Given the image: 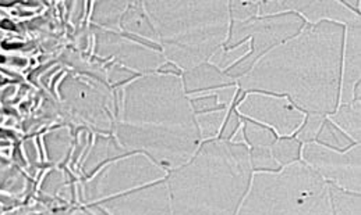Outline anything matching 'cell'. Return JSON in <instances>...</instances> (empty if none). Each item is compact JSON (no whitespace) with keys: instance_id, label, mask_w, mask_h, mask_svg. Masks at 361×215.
Masks as SVG:
<instances>
[{"instance_id":"8992f818","label":"cell","mask_w":361,"mask_h":215,"mask_svg":"<svg viewBox=\"0 0 361 215\" xmlns=\"http://www.w3.org/2000/svg\"><path fill=\"white\" fill-rule=\"evenodd\" d=\"M300 159L325 182L360 195V143L341 152L317 142H308L301 149Z\"/></svg>"},{"instance_id":"6da1fadb","label":"cell","mask_w":361,"mask_h":215,"mask_svg":"<svg viewBox=\"0 0 361 215\" xmlns=\"http://www.w3.org/2000/svg\"><path fill=\"white\" fill-rule=\"evenodd\" d=\"M343 45L345 25L305 24L262 54L238 85L245 92L285 96L305 115H331L339 106Z\"/></svg>"},{"instance_id":"5b68a950","label":"cell","mask_w":361,"mask_h":215,"mask_svg":"<svg viewBox=\"0 0 361 215\" xmlns=\"http://www.w3.org/2000/svg\"><path fill=\"white\" fill-rule=\"evenodd\" d=\"M305 27L304 18L296 13H283L267 17H254L244 22L232 21L231 32L224 49L232 51L238 46L250 44L248 54L231 67L229 77L239 79L252 64L276 45L293 38Z\"/></svg>"},{"instance_id":"30bf717a","label":"cell","mask_w":361,"mask_h":215,"mask_svg":"<svg viewBox=\"0 0 361 215\" xmlns=\"http://www.w3.org/2000/svg\"><path fill=\"white\" fill-rule=\"evenodd\" d=\"M360 84V24L345 27V45L342 60L341 105L355 102V89Z\"/></svg>"},{"instance_id":"3957f363","label":"cell","mask_w":361,"mask_h":215,"mask_svg":"<svg viewBox=\"0 0 361 215\" xmlns=\"http://www.w3.org/2000/svg\"><path fill=\"white\" fill-rule=\"evenodd\" d=\"M152 15L166 57L190 71L221 51L229 38V1H158Z\"/></svg>"},{"instance_id":"7c38bea8","label":"cell","mask_w":361,"mask_h":215,"mask_svg":"<svg viewBox=\"0 0 361 215\" xmlns=\"http://www.w3.org/2000/svg\"><path fill=\"white\" fill-rule=\"evenodd\" d=\"M229 107L218 108L214 111H205V112H195V121L201 133L202 141L209 139H218L221 135L224 125L226 122V118L229 115Z\"/></svg>"},{"instance_id":"7a4b0ae2","label":"cell","mask_w":361,"mask_h":215,"mask_svg":"<svg viewBox=\"0 0 361 215\" xmlns=\"http://www.w3.org/2000/svg\"><path fill=\"white\" fill-rule=\"evenodd\" d=\"M252 168L245 143L212 139L168 178L172 215H236Z\"/></svg>"},{"instance_id":"ba28073f","label":"cell","mask_w":361,"mask_h":215,"mask_svg":"<svg viewBox=\"0 0 361 215\" xmlns=\"http://www.w3.org/2000/svg\"><path fill=\"white\" fill-rule=\"evenodd\" d=\"M296 13L310 24L332 21L345 27L360 24V15L341 1H264L259 3L258 17Z\"/></svg>"},{"instance_id":"8fae6325","label":"cell","mask_w":361,"mask_h":215,"mask_svg":"<svg viewBox=\"0 0 361 215\" xmlns=\"http://www.w3.org/2000/svg\"><path fill=\"white\" fill-rule=\"evenodd\" d=\"M353 143H360V100L341 105L328 118Z\"/></svg>"},{"instance_id":"4fadbf2b","label":"cell","mask_w":361,"mask_h":215,"mask_svg":"<svg viewBox=\"0 0 361 215\" xmlns=\"http://www.w3.org/2000/svg\"><path fill=\"white\" fill-rule=\"evenodd\" d=\"M334 215H360V195L342 190L329 183Z\"/></svg>"},{"instance_id":"e0dca14e","label":"cell","mask_w":361,"mask_h":215,"mask_svg":"<svg viewBox=\"0 0 361 215\" xmlns=\"http://www.w3.org/2000/svg\"><path fill=\"white\" fill-rule=\"evenodd\" d=\"M250 164L254 172H269L282 168L275 162L269 148H250Z\"/></svg>"},{"instance_id":"ac0fdd59","label":"cell","mask_w":361,"mask_h":215,"mask_svg":"<svg viewBox=\"0 0 361 215\" xmlns=\"http://www.w3.org/2000/svg\"><path fill=\"white\" fill-rule=\"evenodd\" d=\"M258 1H231L229 13L235 22H244L258 15Z\"/></svg>"},{"instance_id":"2e32d148","label":"cell","mask_w":361,"mask_h":215,"mask_svg":"<svg viewBox=\"0 0 361 215\" xmlns=\"http://www.w3.org/2000/svg\"><path fill=\"white\" fill-rule=\"evenodd\" d=\"M271 153L281 167L300 162L301 143L292 138H278L269 148Z\"/></svg>"},{"instance_id":"d6986e66","label":"cell","mask_w":361,"mask_h":215,"mask_svg":"<svg viewBox=\"0 0 361 215\" xmlns=\"http://www.w3.org/2000/svg\"><path fill=\"white\" fill-rule=\"evenodd\" d=\"M326 117L322 115H308L304 119V124L301 125L300 129L298 131V141L300 143H308L314 142L317 139V135L324 124Z\"/></svg>"},{"instance_id":"5bb4252c","label":"cell","mask_w":361,"mask_h":215,"mask_svg":"<svg viewBox=\"0 0 361 215\" xmlns=\"http://www.w3.org/2000/svg\"><path fill=\"white\" fill-rule=\"evenodd\" d=\"M244 126V143L248 148H271L272 143L278 139L276 133L261 124H257L250 119L243 121Z\"/></svg>"},{"instance_id":"9a60e30c","label":"cell","mask_w":361,"mask_h":215,"mask_svg":"<svg viewBox=\"0 0 361 215\" xmlns=\"http://www.w3.org/2000/svg\"><path fill=\"white\" fill-rule=\"evenodd\" d=\"M319 145H324L326 148H331V149H335V150H348V148L353 146L355 143L338 128L335 126L328 118H325L318 135H317V139L314 141Z\"/></svg>"},{"instance_id":"277c9868","label":"cell","mask_w":361,"mask_h":215,"mask_svg":"<svg viewBox=\"0 0 361 215\" xmlns=\"http://www.w3.org/2000/svg\"><path fill=\"white\" fill-rule=\"evenodd\" d=\"M236 215H334L329 183L301 162L252 172Z\"/></svg>"},{"instance_id":"9c48e42d","label":"cell","mask_w":361,"mask_h":215,"mask_svg":"<svg viewBox=\"0 0 361 215\" xmlns=\"http://www.w3.org/2000/svg\"><path fill=\"white\" fill-rule=\"evenodd\" d=\"M185 95L191 99L215 95L221 105L231 107L238 98V79L229 77L211 63H204L181 77Z\"/></svg>"},{"instance_id":"52a82bcc","label":"cell","mask_w":361,"mask_h":215,"mask_svg":"<svg viewBox=\"0 0 361 215\" xmlns=\"http://www.w3.org/2000/svg\"><path fill=\"white\" fill-rule=\"evenodd\" d=\"M235 112L245 119L275 129L282 138H292L304 124L305 114L285 96L247 92Z\"/></svg>"}]
</instances>
